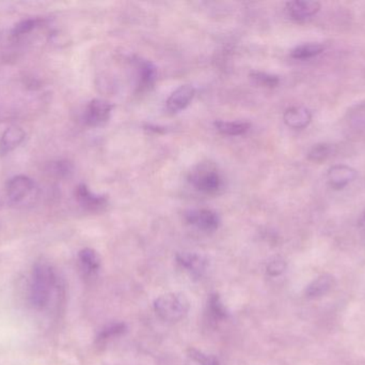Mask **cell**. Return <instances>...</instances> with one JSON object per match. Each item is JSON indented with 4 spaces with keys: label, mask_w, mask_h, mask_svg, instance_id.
<instances>
[{
    "label": "cell",
    "mask_w": 365,
    "mask_h": 365,
    "mask_svg": "<svg viewBox=\"0 0 365 365\" xmlns=\"http://www.w3.org/2000/svg\"><path fill=\"white\" fill-rule=\"evenodd\" d=\"M56 276L53 268L46 261H38L32 272L30 300L34 306L43 309L47 306L55 286Z\"/></svg>",
    "instance_id": "6da1fadb"
},
{
    "label": "cell",
    "mask_w": 365,
    "mask_h": 365,
    "mask_svg": "<svg viewBox=\"0 0 365 365\" xmlns=\"http://www.w3.org/2000/svg\"><path fill=\"white\" fill-rule=\"evenodd\" d=\"M191 186L204 194H217L223 188V178L216 165L210 162L195 165L188 176Z\"/></svg>",
    "instance_id": "7a4b0ae2"
},
{
    "label": "cell",
    "mask_w": 365,
    "mask_h": 365,
    "mask_svg": "<svg viewBox=\"0 0 365 365\" xmlns=\"http://www.w3.org/2000/svg\"><path fill=\"white\" fill-rule=\"evenodd\" d=\"M154 310L163 321L175 323L186 316L189 301L184 294H165L154 301Z\"/></svg>",
    "instance_id": "3957f363"
},
{
    "label": "cell",
    "mask_w": 365,
    "mask_h": 365,
    "mask_svg": "<svg viewBox=\"0 0 365 365\" xmlns=\"http://www.w3.org/2000/svg\"><path fill=\"white\" fill-rule=\"evenodd\" d=\"M113 109V105L108 101L93 99L86 107L85 114H83L85 124L93 128L104 126L110 119Z\"/></svg>",
    "instance_id": "277c9868"
},
{
    "label": "cell",
    "mask_w": 365,
    "mask_h": 365,
    "mask_svg": "<svg viewBox=\"0 0 365 365\" xmlns=\"http://www.w3.org/2000/svg\"><path fill=\"white\" fill-rule=\"evenodd\" d=\"M185 218L191 226H195V229L205 233L217 231L220 225V218L218 214L214 210L205 209V208L190 210L187 212Z\"/></svg>",
    "instance_id": "5b68a950"
},
{
    "label": "cell",
    "mask_w": 365,
    "mask_h": 365,
    "mask_svg": "<svg viewBox=\"0 0 365 365\" xmlns=\"http://www.w3.org/2000/svg\"><path fill=\"white\" fill-rule=\"evenodd\" d=\"M34 189L36 184L31 178L26 175L14 176L6 184V196L12 203H21L34 193Z\"/></svg>",
    "instance_id": "8992f818"
},
{
    "label": "cell",
    "mask_w": 365,
    "mask_h": 365,
    "mask_svg": "<svg viewBox=\"0 0 365 365\" xmlns=\"http://www.w3.org/2000/svg\"><path fill=\"white\" fill-rule=\"evenodd\" d=\"M75 195H76V199L79 205L89 212L101 211L108 204V199H107L106 196L96 194L83 184H79L77 186Z\"/></svg>",
    "instance_id": "52a82bcc"
},
{
    "label": "cell",
    "mask_w": 365,
    "mask_h": 365,
    "mask_svg": "<svg viewBox=\"0 0 365 365\" xmlns=\"http://www.w3.org/2000/svg\"><path fill=\"white\" fill-rule=\"evenodd\" d=\"M357 171L345 164L334 165L328 169L327 180L331 188L342 190L357 178Z\"/></svg>",
    "instance_id": "ba28073f"
},
{
    "label": "cell",
    "mask_w": 365,
    "mask_h": 365,
    "mask_svg": "<svg viewBox=\"0 0 365 365\" xmlns=\"http://www.w3.org/2000/svg\"><path fill=\"white\" fill-rule=\"evenodd\" d=\"M321 10V4L311 0H296L287 4V13L293 21H304Z\"/></svg>",
    "instance_id": "9c48e42d"
},
{
    "label": "cell",
    "mask_w": 365,
    "mask_h": 365,
    "mask_svg": "<svg viewBox=\"0 0 365 365\" xmlns=\"http://www.w3.org/2000/svg\"><path fill=\"white\" fill-rule=\"evenodd\" d=\"M195 89L191 85H182L175 90L167 100V109L170 113L177 114L186 109L195 98Z\"/></svg>",
    "instance_id": "30bf717a"
},
{
    "label": "cell",
    "mask_w": 365,
    "mask_h": 365,
    "mask_svg": "<svg viewBox=\"0 0 365 365\" xmlns=\"http://www.w3.org/2000/svg\"><path fill=\"white\" fill-rule=\"evenodd\" d=\"M177 261L182 268L195 276H201L208 267L207 257L200 254V253H179L177 255Z\"/></svg>",
    "instance_id": "8fae6325"
},
{
    "label": "cell",
    "mask_w": 365,
    "mask_h": 365,
    "mask_svg": "<svg viewBox=\"0 0 365 365\" xmlns=\"http://www.w3.org/2000/svg\"><path fill=\"white\" fill-rule=\"evenodd\" d=\"M25 131L21 126H9L0 137V156H6L16 149L25 141Z\"/></svg>",
    "instance_id": "7c38bea8"
},
{
    "label": "cell",
    "mask_w": 365,
    "mask_h": 365,
    "mask_svg": "<svg viewBox=\"0 0 365 365\" xmlns=\"http://www.w3.org/2000/svg\"><path fill=\"white\" fill-rule=\"evenodd\" d=\"M285 124L292 129H304L310 124L312 114L304 106H292L283 115Z\"/></svg>",
    "instance_id": "4fadbf2b"
},
{
    "label": "cell",
    "mask_w": 365,
    "mask_h": 365,
    "mask_svg": "<svg viewBox=\"0 0 365 365\" xmlns=\"http://www.w3.org/2000/svg\"><path fill=\"white\" fill-rule=\"evenodd\" d=\"M336 285V279L331 274H322L315 279L306 289V296L311 299L327 295Z\"/></svg>",
    "instance_id": "5bb4252c"
},
{
    "label": "cell",
    "mask_w": 365,
    "mask_h": 365,
    "mask_svg": "<svg viewBox=\"0 0 365 365\" xmlns=\"http://www.w3.org/2000/svg\"><path fill=\"white\" fill-rule=\"evenodd\" d=\"M215 128L219 133L227 136H240L246 134L250 130L251 126L248 122L245 121H219L215 122Z\"/></svg>",
    "instance_id": "9a60e30c"
},
{
    "label": "cell",
    "mask_w": 365,
    "mask_h": 365,
    "mask_svg": "<svg viewBox=\"0 0 365 365\" xmlns=\"http://www.w3.org/2000/svg\"><path fill=\"white\" fill-rule=\"evenodd\" d=\"M325 51V45L322 43L310 42L298 45L291 51V57L294 59L306 60L317 57Z\"/></svg>",
    "instance_id": "2e32d148"
},
{
    "label": "cell",
    "mask_w": 365,
    "mask_h": 365,
    "mask_svg": "<svg viewBox=\"0 0 365 365\" xmlns=\"http://www.w3.org/2000/svg\"><path fill=\"white\" fill-rule=\"evenodd\" d=\"M79 261L87 274H96L101 267V259L98 253L92 249L86 248L79 252Z\"/></svg>",
    "instance_id": "e0dca14e"
},
{
    "label": "cell",
    "mask_w": 365,
    "mask_h": 365,
    "mask_svg": "<svg viewBox=\"0 0 365 365\" xmlns=\"http://www.w3.org/2000/svg\"><path fill=\"white\" fill-rule=\"evenodd\" d=\"M250 79L255 85L262 88H276L280 84V79L277 75L262 71H253L250 73Z\"/></svg>",
    "instance_id": "ac0fdd59"
},
{
    "label": "cell",
    "mask_w": 365,
    "mask_h": 365,
    "mask_svg": "<svg viewBox=\"0 0 365 365\" xmlns=\"http://www.w3.org/2000/svg\"><path fill=\"white\" fill-rule=\"evenodd\" d=\"M44 19H23V21L17 23L16 25L14 26V28L12 29V36H24V34H30V32L34 31L36 28L41 27V26L44 25L45 23Z\"/></svg>",
    "instance_id": "d6986e66"
},
{
    "label": "cell",
    "mask_w": 365,
    "mask_h": 365,
    "mask_svg": "<svg viewBox=\"0 0 365 365\" xmlns=\"http://www.w3.org/2000/svg\"><path fill=\"white\" fill-rule=\"evenodd\" d=\"M334 152V147L328 144H317L308 151V160L322 163L327 160Z\"/></svg>",
    "instance_id": "ffe728a7"
},
{
    "label": "cell",
    "mask_w": 365,
    "mask_h": 365,
    "mask_svg": "<svg viewBox=\"0 0 365 365\" xmlns=\"http://www.w3.org/2000/svg\"><path fill=\"white\" fill-rule=\"evenodd\" d=\"M208 308H210V314L214 316V319H223L227 317V310L218 295H212L208 301Z\"/></svg>",
    "instance_id": "44dd1931"
},
{
    "label": "cell",
    "mask_w": 365,
    "mask_h": 365,
    "mask_svg": "<svg viewBox=\"0 0 365 365\" xmlns=\"http://www.w3.org/2000/svg\"><path fill=\"white\" fill-rule=\"evenodd\" d=\"M125 331V324H110V325L107 326V327H105L104 329H103L102 331H101L100 336H98V340H108V339L113 338V336H120V334H124V332Z\"/></svg>",
    "instance_id": "7402d4cb"
},
{
    "label": "cell",
    "mask_w": 365,
    "mask_h": 365,
    "mask_svg": "<svg viewBox=\"0 0 365 365\" xmlns=\"http://www.w3.org/2000/svg\"><path fill=\"white\" fill-rule=\"evenodd\" d=\"M141 74V81L143 85L149 86L155 81L156 68L151 62L143 61L139 66Z\"/></svg>",
    "instance_id": "603a6c76"
},
{
    "label": "cell",
    "mask_w": 365,
    "mask_h": 365,
    "mask_svg": "<svg viewBox=\"0 0 365 365\" xmlns=\"http://www.w3.org/2000/svg\"><path fill=\"white\" fill-rule=\"evenodd\" d=\"M190 357L200 365H219L218 359L216 357L206 355V354L195 351V349L190 351Z\"/></svg>",
    "instance_id": "cb8c5ba5"
},
{
    "label": "cell",
    "mask_w": 365,
    "mask_h": 365,
    "mask_svg": "<svg viewBox=\"0 0 365 365\" xmlns=\"http://www.w3.org/2000/svg\"><path fill=\"white\" fill-rule=\"evenodd\" d=\"M51 173L57 177H66L72 173V165L66 161H59L51 167Z\"/></svg>",
    "instance_id": "d4e9b609"
},
{
    "label": "cell",
    "mask_w": 365,
    "mask_h": 365,
    "mask_svg": "<svg viewBox=\"0 0 365 365\" xmlns=\"http://www.w3.org/2000/svg\"><path fill=\"white\" fill-rule=\"evenodd\" d=\"M287 269V263L283 259H276L267 266V274L272 276H280Z\"/></svg>",
    "instance_id": "484cf974"
},
{
    "label": "cell",
    "mask_w": 365,
    "mask_h": 365,
    "mask_svg": "<svg viewBox=\"0 0 365 365\" xmlns=\"http://www.w3.org/2000/svg\"><path fill=\"white\" fill-rule=\"evenodd\" d=\"M364 223H365V210H364Z\"/></svg>",
    "instance_id": "4316f807"
}]
</instances>
